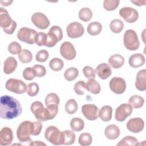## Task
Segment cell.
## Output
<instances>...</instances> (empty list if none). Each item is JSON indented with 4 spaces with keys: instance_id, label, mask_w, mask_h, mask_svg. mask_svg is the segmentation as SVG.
Here are the masks:
<instances>
[{
    "instance_id": "1",
    "label": "cell",
    "mask_w": 146,
    "mask_h": 146,
    "mask_svg": "<svg viewBox=\"0 0 146 146\" xmlns=\"http://www.w3.org/2000/svg\"><path fill=\"white\" fill-rule=\"evenodd\" d=\"M22 112V106L17 99L9 95H3L1 97V118L11 120L20 116Z\"/></svg>"
},
{
    "instance_id": "2",
    "label": "cell",
    "mask_w": 146,
    "mask_h": 146,
    "mask_svg": "<svg viewBox=\"0 0 146 146\" xmlns=\"http://www.w3.org/2000/svg\"><path fill=\"white\" fill-rule=\"evenodd\" d=\"M0 26L7 34H12L17 27V23L11 19L8 11L3 7L0 8Z\"/></svg>"
},
{
    "instance_id": "3",
    "label": "cell",
    "mask_w": 146,
    "mask_h": 146,
    "mask_svg": "<svg viewBox=\"0 0 146 146\" xmlns=\"http://www.w3.org/2000/svg\"><path fill=\"white\" fill-rule=\"evenodd\" d=\"M33 122L26 120L22 122L18 126L17 130L18 139L21 143H32L30 135L32 133Z\"/></svg>"
},
{
    "instance_id": "4",
    "label": "cell",
    "mask_w": 146,
    "mask_h": 146,
    "mask_svg": "<svg viewBox=\"0 0 146 146\" xmlns=\"http://www.w3.org/2000/svg\"><path fill=\"white\" fill-rule=\"evenodd\" d=\"M123 42L126 48L130 51L136 50L140 46L137 33L132 29L125 31L123 36Z\"/></svg>"
},
{
    "instance_id": "5",
    "label": "cell",
    "mask_w": 146,
    "mask_h": 146,
    "mask_svg": "<svg viewBox=\"0 0 146 146\" xmlns=\"http://www.w3.org/2000/svg\"><path fill=\"white\" fill-rule=\"evenodd\" d=\"M47 34V39L45 46L48 47H54L57 42L63 38L62 30L58 26H52Z\"/></svg>"
},
{
    "instance_id": "6",
    "label": "cell",
    "mask_w": 146,
    "mask_h": 146,
    "mask_svg": "<svg viewBox=\"0 0 146 146\" xmlns=\"http://www.w3.org/2000/svg\"><path fill=\"white\" fill-rule=\"evenodd\" d=\"M5 87L9 91L17 94H22L26 92L27 86L24 82L20 79L11 78L6 81Z\"/></svg>"
},
{
    "instance_id": "7",
    "label": "cell",
    "mask_w": 146,
    "mask_h": 146,
    "mask_svg": "<svg viewBox=\"0 0 146 146\" xmlns=\"http://www.w3.org/2000/svg\"><path fill=\"white\" fill-rule=\"evenodd\" d=\"M37 33L34 29L24 27L20 29L18 31L17 38L22 42L33 44L35 43V38Z\"/></svg>"
},
{
    "instance_id": "8",
    "label": "cell",
    "mask_w": 146,
    "mask_h": 146,
    "mask_svg": "<svg viewBox=\"0 0 146 146\" xmlns=\"http://www.w3.org/2000/svg\"><path fill=\"white\" fill-rule=\"evenodd\" d=\"M44 137L53 145H60L61 132L54 125L48 127L44 132Z\"/></svg>"
},
{
    "instance_id": "9",
    "label": "cell",
    "mask_w": 146,
    "mask_h": 146,
    "mask_svg": "<svg viewBox=\"0 0 146 146\" xmlns=\"http://www.w3.org/2000/svg\"><path fill=\"white\" fill-rule=\"evenodd\" d=\"M67 34L70 38H77L82 36L84 33V29L83 25L78 22H73L67 26Z\"/></svg>"
},
{
    "instance_id": "10",
    "label": "cell",
    "mask_w": 146,
    "mask_h": 146,
    "mask_svg": "<svg viewBox=\"0 0 146 146\" xmlns=\"http://www.w3.org/2000/svg\"><path fill=\"white\" fill-rule=\"evenodd\" d=\"M132 111V107L129 104H121L116 109L115 119L118 121H123L131 115Z\"/></svg>"
},
{
    "instance_id": "11",
    "label": "cell",
    "mask_w": 146,
    "mask_h": 146,
    "mask_svg": "<svg viewBox=\"0 0 146 146\" xmlns=\"http://www.w3.org/2000/svg\"><path fill=\"white\" fill-rule=\"evenodd\" d=\"M119 15L128 23H134L139 18L138 11L133 7H124L119 11Z\"/></svg>"
},
{
    "instance_id": "12",
    "label": "cell",
    "mask_w": 146,
    "mask_h": 146,
    "mask_svg": "<svg viewBox=\"0 0 146 146\" xmlns=\"http://www.w3.org/2000/svg\"><path fill=\"white\" fill-rule=\"evenodd\" d=\"M32 23L38 29L44 30L50 25V21L48 18L42 13L36 12L31 17Z\"/></svg>"
},
{
    "instance_id": "13",
    "label": "cell",
    "mask_w": 146,
    "mask_h": 146,
    "mask_svg": "<svg viewBox=\"0 0 146 146\" xmlns=\"http://www.w3.org/2000/svg\"><path fill=\"white\" fill-rule=\"evenodd\" d=\"M60 53L65 59L68 60L74 59L76 55V51L74 46L69 42H64L61 44Z\"/></svg>"
},
{
    "instance_id": "14",
    "label": "cell",
    "mask_w": 146,
    "mask_h": 146,
    "mask_svg": "<svg viewBox=\"0 0 146 146\" xmlns=\"http://www.w3.org/2000/svg\"><path fill=\"white\" fill-rule=\"evenodd\" d=\"M109 86L111 90L116 94H123L126 89L125 81L120 77L112 78L110 82Z\"/></svg>"
},
{
    "instance_id": "15",
    "label": "cell",
    "mask_w": 146,
    "mask_h": 146,
    "mask_svg": "<svg viewBox=\"0 0 146 146\" xmlns=\"http://www.w3.org/2000/svg\"><path fill=\"white\" fill-rule=\"evenodd\" d=\"M81 111L84 117L89 120H95L99 117V108L95 104H84L82 107Z\"/></svg>"
},
{
    "instance_id": "16",
    "label": "cell",
    "mask_w": 146,
    "mask_h": 146,
    "mask_svg": "<svg viewBox=\"0 0 146 146\" xmlns=\"http://www.w3.org/2000/svg\"><path fill=\"white\" fill-rule=\"evenodd\" d=\"M126 127L130 132L139 133L144 129V122L140 117H134L130 119L128 121Z\"/></svg>"
},
{
    "instance_id": "17",
    "label": "cell",
    "mask_w": 146,
    "mask_h": 146,
    "mask_svg": "<svg viewBox=\"0 0 146 146\" xmlns=\"http://www.w3.org/2000/svg\"><path fill=\"white\" fill-rule=\"evenodd\" d=\"M30 110L34 115L35 118L40 121H45V108L44 106L39 101H35L33 102L30 106Z\"/></svg>"
},
{
    "instance_id": "18",
    "label": "cell",
    "mask_w": 146,
    "mask_h": 146,
    "mask_svg": "<svg viewBox=\"0 0 146 146\" xmlns=\"http://www.w3.org/2000/svg\"><path fill=\"white\" fill-rule=\"evenodd\" d=\"M13 139V133L11 128L3 127L0 131V145L6 146L11 144Z\"/></svg>"
},
{
    "instance_id": "19",
    "label": "cell",
    "mask_w": 146,
    "mask_h": 146,
    "mask_svg": "<svg viewBox=\"0 0 146 146\" xmlns=\"http://www.w3.org/2000/svg\"><path fill=\"white\" fill-rule=\"evenodd\" d=\"M95 72L100 79L105 80L111 76L112 71L109 64L106 63H102L97 66Z\"/></svg>"
},
{
    "instance_id": "20",
    "label": "cell",
    "mask_w": 146,
    "mask_h": 146,
    "mask_svg": "<svg viewBox=\"0 0 146 146\" xmlns=\"http://www.w3.org/2000/svg\"><path fill=\"white\" fill-rule=\"evenodd\" d=\"M136 88L141 91H144L146 90V70L145 69L139 71L136 78L135 82Z\"/></svg>"
},
{
    "instance_id": "21",
    "label": "cell",
    "mask_w": 146,
    "mask_h": 146,
    "mask_svg": "<svg viewBox=\"0 0 146 146\" xmlns=\"http://www.w3.org/2000/svg\"><path fill=\"white\" fill-rule=\"evenodd\" d=\"M129 64L133 68H138L143 66L145 62L144 56L140 53H136L130 56Z\"/></svg>"
},
{
    "instance_id": "22",
    "label": "cell",
    "mask_w": 146,
    "mask_h": 146,
    "mask_svg": "<svg viewBox=\"0 0 146 146\" xmlns=\"http://www.w3.org/2000/svg\"><path fill=\"white\" fill-rule=\"evenodd\" d=\"M75 133L70 130H65L61 132L60 145H72L75 140Z\"/></svg>"
},
{
    "instance_id": "23",
    "label": "cell",
    "mask_w": 146,
    "mask_h": 146,
    "mask_svg": "<svg viewBox=\"0 0 146 146\" xmlns=\"http://www.w3.org/2000/svg\"><path fill=\"white\" fill-rule=\"evenodd\" d=\"M120 131L119 128L115 125L111 124L106 127L104 131L106 137L110 140H115L120 136Z\"/></svg>"
},
{
    "instance_id": "24",
    "label": "cell",
    "mask_w": 146,
    "mask_h": 146,
    "mask_svg": "<svg viewBox=\"0 0 146 146\" xmlns=\"http://www.w3.org/2000/svg\"><path fill=\"white\" fill-rule=\"evenodd\" d=\"M18 63L17 60L13 56L8 57L4 62L3 72L6 74L13 73L17 68Z\"/></svg>"
},
{
    "instance_id": "25",
    "label": "cell",
    "mask_w": 146,
    "mask_h": 146,
    "mask_svg": "<svg viewBox=\"0 0 146 146\" xmlns=\"http://www.w3.org/2000/svg\"><path fill=\"white\" fill-rule=\"evenodd\" d=\"M108 63L113 68H119L123 66L124 63V58L122 55L116 54L111 55L109 58Z\"/></svg>"
},
{
    "instance_id": "26",
    "label": "cell",
    "mask_w": 146,
    "mask_h": 146,
    "mask_svg": "<svg viewBox=\"0 0 146 146\" xmlns=\"http://www.w3.org/2000/svg\"><path fill=\"white\" fill-rule=\"evenodd\" d=\"M112 108L109 106H103L99 111V117L102 121H109L112 118Z\"/></svg>"
},
{
    "instance_id": "27",
    "label": "cell",
    "mask_w": 146,
    "mask_h": 146,
    "mask_svg": "<svg viewBox=\"0 0 146 146\" xmlns=\"http://www.w3.org/2000/svg\"><path fill=\"white\" fill-rule=\"evenodd\" d=\"M87 90L93 94H98L101 90L100 84L94 79H89L86 83Z\"/></svg>"
},
{
    "instance_id": "28",
    "label": "cell",
    "mask_w": 146,
    "mask_h": 146,
    "mask_svg": "<svg viewBox=\"0 0 146 146\" xmlns=\"http://www.w3.org/2000/svg\"><path fill=\"white\" fill-rule=\"evenodd\" d=\"M58 106L55 104H51L46 106L45 108V116L46 121L53 119L58 114Z\"/></svg>"
},
{
    "instance_id": "29",
    "label": "cell",
    "mask_w": 146,
    "mask_h": 146,
    "mask_svg": "<svg viewBox=\"0 0 146 146\" xmlns=\"http://www.w3.org/2000/svg\"><path fill=\"white\" fill-rule=\"evenodd\" d=\"M102 30V25L100 23L98 22H92L87 26V32L88 33L92 36L98 35L100 33Z\"/></svg>"
},
{
    "instance_id": "30",
    "label": "cell",
    "mask_w": 146,
    "mask_h": 146,
    "mask_svg": "<svg viewBox=\"0 0 146 146\" xmlns=\"http://www.w3.org/2000/svg\"><path fill=\"white\" fill-rule=\"evenodd\" d=\"M144 103V99L139 95H132L129 99V104L133 108H141Z\"/></svg>"
},
{
    "instance_id": "31",
    "label": "cell",
    "mask_w": 146,
    "mask_h": 146,
    "mask_svg": "<svg viewBox=\"0 0 146 146\" xmlns=\"http://www.w3.org/2000/svg\"><path fill=\"white\" fill-rule=\"evenodd\" d=\"M70 127L73 131L79 132L84 128V122L79 117H74L70 121Z\"/></svg>"
},
{
    "instance_id": "32",
    "label": "cell",
    "mask_w": 146,
    "mask_h": 146,
    "mask_svg": "<svg viewBox=\"0 0 146 146\" xmlns=\"http://www.w3.org/2000/svg\"><path fill=\"white\" fill-rule=\"evenodd\" d=\"M139 145V141L136 138L131 136H126L123 138L117 144V146H125V145H130L135 146Z\"/></svg>"
},
{
    "instance_id": "33",
    "label": "cell",
    "mask_w": 146,
    "mask_h": 146,
    "mask_svg": "<svg viewBox=\"0 0 146 146\" xmlns=\"http://www.w3.org/2000/svg\"><path fill=\"white\" fill-rule=\"evenodd\" d=\"M110 28L112 32L115 34H118L123 30L124 28V23L121 20L115 19L111 22Z\"/></svg>"
},
{
    "instance_id": "34",
    "label": "cell",
    "mask_w": 146,
    "mask_h": 146,
    "mask_svg": "<svg viewBox=\"0 0 146 146\" xmlns=\"http://www.w3.org/2000/svg\"><path fill=\"white\" fill-rule=\"evenodd\" d=\"M78 17L81 21L83 22H88L92 17V12L90 9L88 7H83L79 10Z\"/></svg>"
},
{
    "instance_id": "35",
    "label": "cell",
    "mask_w": 146,
    "mask_h": 146,
    "mask_svg": "<svg viewBox=\"0 0 146 146\" xmlns=\"http://www.w3.org/2000/svg\"><path fill=\"white\" fill-rule=\"evenodd\" d=\"M78 103L74 99H71L67 100L65 104L66 112L70 115L75 113L78 110Z\"/></svg>"
},
{
    "instance_id": "36",
    "label": "cell",
    "mask_w": 146,
    "mask_h": 146,
    "mask_svg": "<svg viewBox=\"0 0 146 146\" xmlns=\"http://www.w3.org/2000/svg\"><path fill=\"white\" fill-rule=\"evenodd\" d=\"M19 60L23 63H28L33 60V54L29 50L23 49L18 55Z\"/></svg>"
},
{
    "instance_id": "37",
    "label": "cell",
    "mask_w": 146,
    "mask_h": 146,
    "mask_svg": "<svg viewBox=\"0 0 146 146\" xmlns=\"http://www.w3.org/2000/svg\"><path fill=\"white\" fill-rule=\"evenodd\" d=\"M64 66V63L62 59L58 58H54L49 62L50 68L54 71L61 70Z\"/></svg>"
},
{
    "instance_id": "38",
    "label": "cell",
    "mask_w": 146,
    "mask_h": 146,
    "mask_svg": "<svg viewBox=\"0 0 146 146\" xmlns=\"http://www.w3.org/2000/svg\"><path fill=\"white\" fill-rule=\"evenodd\" d=\"M78 75L79 71L76 67H70L67 69L64 73L65 79L69 82L75 80L78 77Z\"/></svg>"
},
{
    "instance_id": "39",
    "label": "cell",
    "mask_w": 146,
    "mask_h": 146,
    "mask_svg": "<svg viewBox=\"0 0 146 146\" xmlns=\"http://www.w3.org/2000/svg\"><path fill=\"white\" fill-rule=\"evenodd\" d=\"M92 141V136L91 134L87 132L81 133L78 139L79 144L82 146H89L91 144Z\"/></svg>"
},
{
    "instance_id": "40",
    "label": "cell",
    "mask_w": 146,
    "mask_h": 146,
    "mask_svg": "<svg viewBox=\"0 0 146 146\" xmlns=\"http://www.w3.org/2000/svg\"><path fill=\"white\" fill-rule=\"evenodd\" d=\"M119 3V0H105L103 1V7L107 11H113L118 7Z\"/></svg>"
},
{
    "instance_id": "41",
    "label": "cell",
    "mask_w": 146,
    "mask_h": 146,
    "mask_svg": "<svg viewBox=\"0 0 146 146\" xmlns=\"http://www.w3.org/2000/svg\"><path fill=\"white\" fill-rule=\"evenodd\" d=\"M44 102L46 106L51 104H55L58 106L60 102V99L57 94L55 93H50L46 96Z\"/></svg>"
},
{
    "instance_id": "42",
    "label": "cell",
    "mask_w": 146,
    "mask_h": 146,
    "mask_svg": "<svg viewBox=\"0 0 146 146\" xmlns=\"http://www.w3.org/2000/svg\"><path fill=\"white\" fill-rule=\"evenodd\" d=\"M39 90V85L36 83L33 82L28 84L26 92L27 95L30 96H35L38 94Z\"/></svg>"
},
{
    "instance_id": "43",
    "label": "cell",
    "mask_w": 146,
    "mask_h": 146,
    "mask_svg": "<svg viewBox=\"0 0 146 146\" xmlns=\"http://www.w3.org/2000/svg\"><path fill=\"white\" fill-rule=\"evenodd\" d=\"M74 91L77 95H84L86 90H87L86 83L82 80H79L74 85Z\"/></svg>"
},
{
    "instance_id": "44",
    "label": "cell",
    "mask_w": 146,
    "mask_h": 146,
    "mask_svg": "<svg viewBox=\"0 0 146 146\" xmlns=\"http://www.w3.org/2000/svg\"><path fill=\"white\" fill-rule=\"evenodd\" d=\"M47 39V34L39 32L38 33L35 38V43L38 46H45Z\"/></svg>"
},
{
    "instance_id": "45",
    "label": "cell",
    "mask_w": 146,
    "mask_h": 146,
    "mask_svg": "<svg viewBox=\"0 0 146 146\" xmlns=\"http://www.w3.org/2000/svg\"><path fill=\"white\" fill-rule=\"evenodd\" d=\"M7 50L10 54L13 55L19 54L22 51L21 44L19 43L14 41L11 42L9 44Z\"/></svg>"
},
{
    "instance_id": "46",
    "label": "cell",
    "mask_w": 146,
    "mask_h": 146,
    "mask_svg": "<svg viewBox=\"0 0 146 146\" xmlns=\"http://www.w3.org/2000/svg\"><path fill=\"white\" fill-rule=\"evenodd\" d=\"M48 52L46 50H39L36 54L35 59L36 60L39 62H44L48 58Z\"/></svg>"
},
{
    "instance_id": "47",
    "label": "cell",
    "mask_w": 146,
    "mask_h": 146,
    "mask_svg": "<svg viewBox=\"0 0 146 146\" xmlns=\"http://www.w3.org/2000/svg\"><path fill=\"white\" fill-rule=\"evenodd\" d=\"M23 77L26 80H33L35 76V74L33 68L31 67H26L23 71L22 73Z\"/></svg>"
},
{
    "instance_id": "48",
    "label": "cell",
    "mask_w": 146,
    "mask_h": 146,
    "mask_svg": "<svg viewBox=\"0 0 146 146\" xmlns=\"http://www.w3.org/2000/svg\"><path fill=\"white\" fill-rule=\"evenodd\" d=\"M83 72L84 75L89 79H94L95 78V70L90 66H84L83 68Z\"/></svg>"
},
{
    "instance_id": "49",
    "label": "cell",
    "mask_w": 146,
    "mask_h": 146,
    "mask_svg": "<svg viewBox=\"0 0 146 146\" xmlns=\"http://www.w3.org/2000/svg\"><path fill=\"white\" fill-rule=\"evenodd\" d=\"M42 129V124L40 121H36L33 122L32 133L33 136H37L40 134Z\"/></svg>"
},
{
    "instance_id": "50",
    "label": "cell",
    "mask_w": 146,
    "mask_h": 146,
    "mask_svg": "<svg viewBox=\"0 0 146 146\" xmlns=\"http://www.w3.org/2000/svg\"><path fill=\"white\" fill-rule=\"evenodd\" d=\"M33 68L34 70L35 76L37 77H43L46 74V69L42 65L35 64Z\"/></svg>"
},
{
    "instance_id": "51",
    "label": "cell",
    "mask_w": 146,
    "mask_h": 146,
    "mask_svg": "<svg viewBox=\"0 0 146 146\" xmlns=\"http://www.w3.org/2000/svg\"><path fill=\"white\" fill-rule=\"evenodd\" d=\"M131 2L133 3H134L135 5L139 6H142V5H145V1H131Z\"/></svg>"
},
{
    "instance_id": "52",
    "label": "cell",
    "mask_w": 146,
    "mask_h": 146,
    "mask_svg": "<svg viewBox=\"0 0 146 146\" xmlns=\"http://www.w3.org/2000/svg\"><path fill=\"white\" fill-rule=\"evenodd\" d=\"M13 2V1H1V3L5 6H7L11 5Z\"/></svg>"
},
{
    "instance_id": "53",
    "label": "cell",
    "mask_w": 146,
    "mask_h": 146,
    "mask_svg": "<svg viewBox=\"0 0 146 146\" xmlns=\"http://www.w3.org/2000/svg\"><path fill=\"white\" fill-rule=\"evenodd\" d=\"M45 145L46 144L44 143H43L40 142V141H34V142L32 141V143L30 144V145Z\"/></svg>"
}]
</instances>
